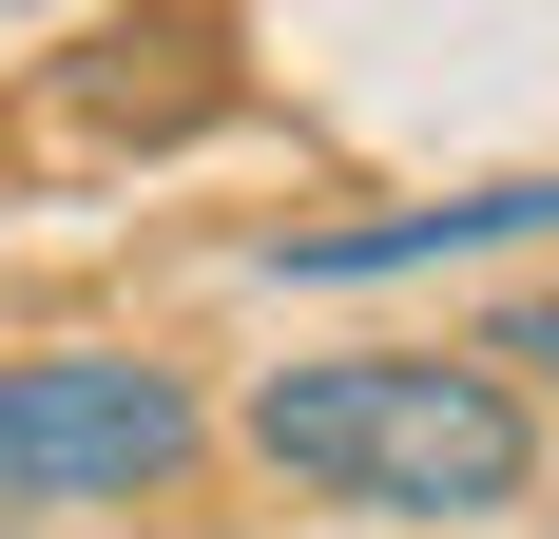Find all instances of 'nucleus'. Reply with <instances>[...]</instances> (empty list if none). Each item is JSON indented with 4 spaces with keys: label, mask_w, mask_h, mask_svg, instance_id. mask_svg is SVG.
Masks as SVG:
<instances>
[{
    "label": "nucleus",
    "mask_w": 559,
    "mask_h": 539,
    "mask_svg": "<svg viewBox=\"0 0 559 539\" xmlns=\"http://www.w3.org/2000/svg\"><path fill=\"white\" fill-rule=\"evenodd\" d=\"M251 463L367 520H502L540 482V405L502 385V347H347L251 385Z\"/></svg>",
    "instance_id": "f257e3e1"
},
{
    "label": "nucleus",
    "mask_w": 559,
    "mask_h": 539,
    "mask_svg": "<svg viewBox=\"0 0 559 539\" xmlns=\"http://www.w3.org/2000/svg\"><path fill=\"white\" fill-rule=\"evenodd\" d=\"M193 443H213V405H193L155 347H20V367H0V520L155 501Z\"/></svg>",
    "instance_id": "f03ea898"
},
{
    "label": "nucleus",
    "mask_w": 559,
    "mask_h": 539,
    "mask_svg": "<svg viewBox=\"0 0 559 539\" xmlns=\"http://www.w3.org/2000/svg\"><path fill=\"white\" fill-rule=\"evenodd\" d=\"M540 231H559V173H463V193H405V213L271 231V289H386V270H444V251H540Z\"/></svg>",
    "instance_id": "7ed1b4c3"
},
{
    "label": "nucleus",
    "mask_w": 559,
    "mask_h": 539,
    "mask_svg": "<svg viewBox=\"0 0 559 539\" xmlns=\"http://www.w3.org/2000/svg\"><path fill=\"white\" fill-rule=\"evenodd\" d=\"M58 97H78V135L174 155V135L231 97V39H213V20H135V39H78V77H58Z\"/></svg>",
    "instance_id": "20e7f679"
},
{
    "label": "nucleus",
    "mask_w": 559,
    "mask_h": 539,
    "mask_svg": "<svg viewBox=\"0 0 559 539\" xmlns=\"http://www.w3.org/2000/svg\"><path fill=\"white\" fill-rule=\"evenodd\" d=\"M483 347H502V367H559V289H521V309L483 327Z\"/></svg>",
    "instance_id": "39448f33"
}]
</instances>
